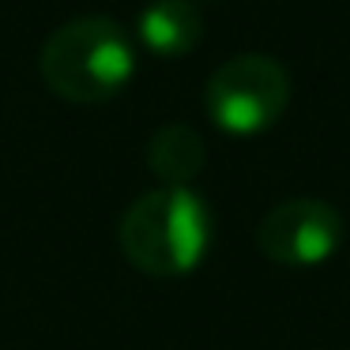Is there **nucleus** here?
Segmentation results:
<instances>
[{
  "label": "nucleus",
  "mask_w": 350,
  "mask_h": 350,
  "mask_svg": "<svg viewBox=\"0 0 350 350\" xmlns=\"http://www.w3.org/2000/svg\"><path fill=\"white\" fill-rule=\"evenodd\" d=\"M211 207L200 192L162 185L121 215L117 245L136 271L151 279H181L204 264L211 249Z\"/></svg>",
  "instance_id": "obj_1"
},
{
  "label": "nucleus",
  "mask_w": 350,
  "mask_h": 350,
  "mask_svg": "<svg viewBox=\"0 0 350 350\" xmlns=\"http://www.w3.org/2000/svg\"><path fill=\"white\" fill-rule=\"evenodd\" d=\"M42 79L68 102H106L136 72V46L109 16H76L46 38Z\"/></svg>",
  "instance_id": "obj_2"
},
{
  "label": "nucleus",
  "mask_w": 350,
  "mask_h": 350,
  "mask_svg": "<svg viewBox=\"0 0 350 350\" xmlns=\"http://www.w3.org/2000/svg\"><path fill=\"white\" fill-rule=\"evenodd\" d=\"M290 106V76L275 57L241 53L222 61L204 87V109L230 136L267 132Z\"/></svg>",
  "instance_id": "obj_3"
},
{
  "label": "nucleus",
  "mask_w": 350,
  "mask_h": 350,
  "mask_svg": "<svg viewBox=\"0 0 350 350\" xmlns=\"http://www.w3.org/2000/svg\"><path fill=\"white\" fill-rule=\"evenodd\" d=\"M347 222L327 200L290 196L275 204L256 226V249L282 267H317L339 252Z\"/></svg>",
  "instance_id": "obj_4"
},
{
  "label": "nucleus",
  "mask_w": 350,
  "mask_h": 350,
  "mask_svg": "<svg viewBox=\"0 0 350 350\" xmlns=\"http://www.w3.org/2000/svg\"><path fill=\"white\" fill-rule=\"evenodd\" d=\"M139 42L159 57H185L204 38V16L192 0H147L136 19Z\"/></svg>",
  "instance_id": "obj_5"
},
{
  "label": "nucleus",
  "mask_w": 350,
  "mask_h": 350,
  "mask_svg": "<svg viewBox=\"0 0 350 350\" xmlns=\"http://www.w3.org/2000/svg\"><path fill=\"white\" fill-rule=\"evenodd\" d=\"M204 162H207V147L192 124H181V121L162 124L147 144V166L162 185L189 189L192 177L204 170Z\"/></svg>",
  "instance_id": "obj_6"
}]
</instances>
